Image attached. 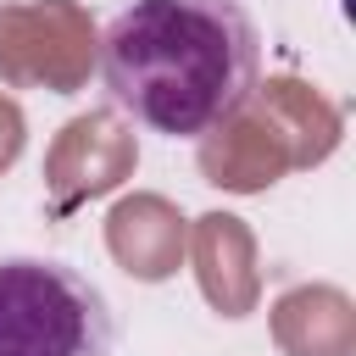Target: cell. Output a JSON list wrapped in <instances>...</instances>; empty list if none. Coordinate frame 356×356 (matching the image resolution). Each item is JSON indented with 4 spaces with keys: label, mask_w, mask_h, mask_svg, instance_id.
<instances>
[{
    "label": "cell",
    "mask_w": 356,
    "mask_h": 356,
    "mask_svg": "<svg viewBox=\"0 0 356 356\" xmlns=\"http://www.w3.org/2000/svg\"><path fill=\"white\" fill-rule=\"evenodd\" d=\"M261 78V33L239 0H128L100 39L111 106L161 139L234 122Z\"/></svg>",
    "instance_id": "6da1fadb"
},
{
    "label": "cell",
    "mask_w": 356,
    "mask_h": 356,
    "mask_svg": "<svg viewBox=\"0 0 356 356\" xmlns=\"http://www.w3.org/2000/svg\"><path fill=\"white\" fill-rule=\"evenodd\" d=\"M106 295L56 256L0 261V356H111Z\"/></svg>",
    "instance_id": "7a4b0ae2"
}]
</instances>
